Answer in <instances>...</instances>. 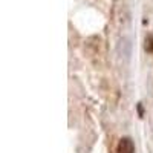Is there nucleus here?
<instances>
[{
	"instance_id": "1",
	"label": "nucleus",
	"mask_w": 153,
	"mask_h": 153,
	"mask_svg": "<svg viewBox=\"0 0 153 153\" xmlns=\"http://www.w3.org/2000/svg\"><path fill=\"white\" fill-rule=\"evenodd\" d=\"M118 153H135V146L130 138H123L117 147Z\"/></svg>"
},
{
	"instance_id": "2",
	"label": "nucleus",
	"mask_w": 153,
	"mask_h": 153,
	"mask_svg": "<svg viewBox=\"0 0 153 153\" xmlns=\"http://www.w3.org/2000/svg\"><path fill=\"white\" fill-rule=\"evenodd\" d=\"M146 51L149 54H153V34H149L146 37V45H144Z\"/></svg>"
}]
</instances>
